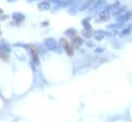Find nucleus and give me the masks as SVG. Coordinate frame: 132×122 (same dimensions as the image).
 I'll list each match as a JSON object with an SVG mask.
<instances>
[{
    "label": "nucleus",
    "instance_id": "1",
    "mask_svg": "<svg viewBox=\"0 0 132 122\" xmlns=\"http://www.w3.org/2000/svg\"><path fill=\"white\" fill-rule=\"evenodd\" d=\"M62 42H63V47H64L66 53H67L68 55H73V48L66 40H64V39H62Z\"/></svg>",
    "mask_w": 132,
    "mask_h": 122
},
{
    "label": "nucleus",
    "instance_id": "5",
    "mask_svg": "<svg viewBox=\"0 0 132 122\" xmlns=\"http://www.w3.org/2000/svg\"><path fill=\"white\" fill-rule=\"evenodd\" d=\"M0 34H1V32H0Z\"/></svg>",
    "mask_w": 132,
    "mask_h": 122
},
{
    "label": "nucleus",
    "instance_id": "4",
    "mask_svg": "<svg viewBox=\"0 0 132 122\" xmlns=\"http://www.w3.org/2000/svg\"><path fill=\"white\" fill-rule=\"evenodd\" d=\"M2 14H3V11H2L1 8H0V15H2Z\"/></svg>",
    "mask_w": 132,
    "mask_h": 122
},
{
    "label": "nucleus",
    "instance_id": "3",
    "mask_svg": "<svg viewBox=\"0 0 132 122\" xmlns=\"http://www.w3.org/2000/svg\"><path fill=\"white\" fill-rule=\"evenodd\" d=\"M49 7H50V4L48 2H41L39 4V8L40 10H48Z\"/></svg>",
    "mask_w": 132,
    "mask_h": 122
},
{
    "label": "nucleus",
    "instance_id": "2",
    "mask_svg": "<svg viewBox=\"0 0 132 122\" xmlns=\"http://www.w3.org/2000/svg\"><path fill=\"white\" fill-rule=\"evenodd\" d=\"M13 18H14L15 21H18V22H21V21H23V20L25 19V17H24L22 14H19V13L15 14V15L13 16Z\"/></svg>",
    "mask_w": 132,
    "mask_h": 122
}]
</instances>
